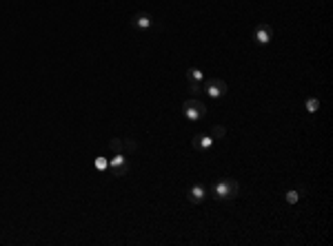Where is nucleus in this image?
Returning a JSON list of instances; mask_svg holds the SVG:
<instances>
[{
  "instance_id": "9b49d317",
  "label": "nucleus",
  "mask_w": 333,
  "mask_h": 246,
  "mask_svg": "<svg viewBox=\"0 0 333 246\" xmlns=\"http://www.w3.org/2000/svg\"><path fill=\"white\" fill-rule=\"evenodd\" d=\"M109 149L114 151V153H125V142H122V138H111Z\"/></svg>"
},
{
  "instance_id": "9d476101",
  "label": "nucleus",
  "mask_w": 333,
  "mask_h": 246,
  "mask_svg": "<svg viewBox=\"0 0 333 246\" xmlns=\"http://www.w3.org/2000/svg\"><path fill=\"white\" fill-rule=\"evenodd\" d=\"M187 87H189L191 98H198V96H202V93H204V85H202V82H187Z\"/></svg>"
},
{
  "instance_id": "ddd939ff",
  "label": "nucleus",
  "mask_w": 333,
  "mask_h": 246,
  "mask_svg": "<svg viewBox=\"0 0 333 246\" xmlns=\"http://www.w3.org/2000/svg\"><path fill=\"white\" fill-rule=\"evenodd\" d=\"M93 166H96V169H98V171H102V173H104V171H107V169H109V160H107V158H104V155H98V158H96V160H93Z\"/></svg>"
},
{
  "instance_id": "39448f33",
  "label": "nucleus",
  "mask_w": 333,
  "mask_h": 246,
  "mask_svg": "<svg viewBox=\"0 0 333 246\" xmlns=\"http://www.w3.org/2000/svg\"><path fill=\"white\" fill-rule=\"evenodd\" d=\"M109 171L114 177H125L129 171V160L125 158V153H114V160H109Z\"/></svg>"
},
{
  "instance_id": "0eeeda50",
  "label": "nucleus",
  "mask_w": 333,
  "mask_h": 246,
  "mask_svg": "<svg viewBox=\"0 0 333 246\" xmlns=\"http://www.w3.org/2000/svg\"><path fill=\"white\" fill-rule=\"evenodd\" d=\"M253 38L258 44H269L271 40H273V29H271V25H258L253 31Z\"/></svg>"
},
{
  "instance_id": "423d86ee",
  "label": "nucleus",
  "mask_w": 333,
  "mask_h": 246,
  "mask_svg": "<svg viewBox=\"0 0 333 246\" xmlns=\"http://www.w3.org/2000/svg\"><path fill=\"white\" fill-rule=\"evenodd\" d=\"M207 195H209L207 187L198 182V184H193V187L187 191V200H189V202H191V204H202L204 200H207Z\"/></svg>"
},
{
  "instance_id": "f8f14e48",
  "label": "nucleus",
  "mask_w": 333,
  "mask_h": 246,
  "mask_svg": "<svg viewBox=\"0 0 333 246\" xmlns=\"http://www.w3.org/2000/svg\"><path fill=\"white\" fill-rule=\"evenodd\" d=\"M225 136H227V129L222 127V125H213V127H211V138H213V140H222Z\"/></svg>"
},
{
  "instance_id": "f03ea898",
  "label": "nucleus",
  "mask_w": 333,
  "mask_h": 246,
  "mask_svg": "<svg viewBox=\"0 0 333 246\" xmlns=\"http://www.w3.org/2000/svg\"><path fill=\"white\" fill-rule=\"evenodd\" d=\"M182 115H185L187 120H191V122H198V120H202L204 115H207V104L202 102V100H198V98H189L182 102Z\"/></svg>"
},
{
  "instance_id": "f257e3e1",
  "label": "nucleus",
  "mask_w": 333,
  "mask_h": 246,
  "mask_svg": "<svg viewBox=\"0 0 333 246\" xmlns=\"http://www.w3.org/2000/svg\"><path fill=\"white\" fill-rule=\"evenodd\" d=\"M211 193H213V198L218 202H231V200H236L240 195V182L233 180V177H225V180H220L211 189Z\"/></svg>"
},
{
  "instance_id": "6e6552de",
  "label": "nucleus",
  "mask_w": 333,
  "mask_h": 246,
  "mask_svg": "<svg viewBox=\"0 0 333 246\" xmlns=\"http://www.w3.org/2000/svg\"><path fill=\"white\" fill-rule=\"evenodd\" d=\"M213 142H215V140L211 136H204V133H196V136H193V149H198V151L211 149V147H213Z\"/></svg>"
},
{
  "instance_id": "dca6fc26",
  "label": "nucleus",
  "mask_w": 333,
  "mask_h": 246,
  "mask_svg": "<svg viewBox=\"0 0 333 246\" xmlns=\"http://www.w3.org/2000/svg\"><path fill=\"white\" fill-rule=\"evenodd\" d=\"M122 142H125V151H129V153H136L138 151V140L136 138H125Z\"/></svg>"
},
{
  "instance_id": "4468645a",
  "label": "nucleus",
  "mask_w": 333,
  "mask_h": 246,
  "mask_svg": "<svg viewBox=\"0 0 333 246\" xmlns=\"http://www.w3.org/2000/svg\"><path fill=\"white\" fill-rule=\"evenodd\" d=\"M304 107H307L309 113H315V111H320V100L318 98H309L307 102H304Z\"/></svg>"
},
{
  "instance_id": "2eb2a0df",
  "label": "nucleus",
  "mask_w": 333,
  "mask_h": 246,
  "mask_svg": "<svg viewBox=\"0 0 333 246\" xmlns=\"http://www.w3.org/2000/svg\"><path fill=\"white\" fill-rule=\"evenodd\" d=\"M300 195H302L300 191H287L285 193V202L287 204H298L300 202Z\"/></svg>"
},
{
  "instance_id": "1a4fd4ad",
  "label": "nucleus",
  "mask_w": 333,
  "mask_h": 246,
  "mask_svg": "<svg viewBox=\"0 0 333 246\" xmlns=\"http://www.w3.org/2000/svg\"><path fill=\"white\" fill-rule=\"evenodd\" d=\"M202 80H204V74L198 69V67L187 69V82H202Z\"/></svg>"
},
{
  "instance_id": "20e7f679",
  "label": "nucleus",
  "mask_w": 333,
  "mask_h": 246,
  "mask_svg": "<svg viewBox=\"0 0 333 246\" xmlns=\"http://www.w3.org/2000/svg\"><path fill=\"white\" fill-rule=\"evenodd\" d=\"M227 91H229V85H227L222 78H211V80L204 85V93H207L209 98H222L227 96Z\"/></svg>"
},
{
  "instance_id": "7ed1b4c3",
  "label": "nucleus",
  "mask_w": 333,
  "mask_h": 246,
  "mask_svg": "<svg viewBox=\"0 0 333 246\" xmlns=\"http://www.w3.org/2000/svg\"><path fill=\"white\" fill-rule=\"evenodd\" d=\"M131 27L138 31H151L155 27V18L149 11H136V14L131 16Z\"/></svg>"
}]
</instances>
